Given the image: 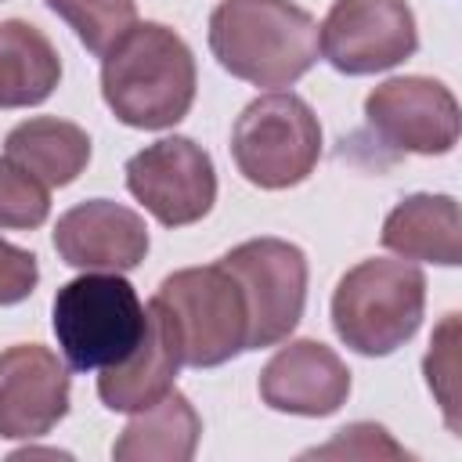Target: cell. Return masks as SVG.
Instances as JSON below:
<instances>
[{"mask_svg":"<svg viewBox=\"0 0 462 462\" xmlns=\"http://www.w3.org/2000/svg\"><path fill=\"white\" fill-rule=\"evenodd\" d=\"M195 54L162 22H137L101 58V97L134 130L177 126L195 105Z\"/></svg>","mask_w":462,"mask_h":462,"instance_id":"cell-1","label":"cell"},{"mask_svg":"<svg viewBox=\"0 0 462 462\" xmlns=\"http://www.w3.org/2000/svg\"><path fill=\"white\" fill-rule=\"evenodd\" d=\"M209 51L224 72L282 90L321 54L318 22L292 0H220L209 14Z\"/></svg>","mask_w":462,"mask_h":462,"instance_id":"cell-2","label":"cell"},{"mask_svg":"<svg viewBox=\"0 0 462 462\" xmlns=\"http://www.w3.org/2000/svg\"><path fill=\"white\" fill-rule=\"evenodd\" d=\"M148 310L184 368H217L245 350V300L220 263L166 274Z\"/></svg>","mask_w":462,"mask_h":462,"instance_id":"cell-3","label":"cell"},{"mask_svg":"<svg viewBox=\"0 0 462 462\" xmlns=\"http://www.w3.org/2000/svg\"><path fill=\"white\" fill-rule=\"evenodd\" d=\"M51 325L69 368L101 372L137 350L148 328V307L123 274L83 271L54 292Z\"/></svg>","mask_w":462,"mask_h":462,"instance_id":"cell-4","label":"cell"},{"mask_svg":"<svg viewBox=\"0 0 462 462\" xmlns=\"http://www.w3.org/2000/svg\"><path fill=\"white\" fill-rule=\"evenodd\" d=\"M426 310V278L408 260H361L332 292L336 336L365 357H386L404 346Z\"/></svg>","mask_w":462,"mask_h":462,"instance_id":"cell-5","label":"cell"},{"mask_svg":"<svg viewBox=\"0 0 462 462\" xmlns=\"http://www.w3.org/2000/svg\"><path fill=\"white\" fill-rule=\"evenodd\" d=\"M231 159L238 173L263 191L296 188L321 159V123L300 94L271 90L238 112Z\"/></svg>","mask_w":462,"mask_h":462,"instance_id":"cell-6","label":"cell"},{"mask_svg":"<svg viewBox=\"0 0 462 462\" xmlns=\"http://www.w3.org/2000/svg\"><path fill=\"white\" fill-rule=\"evenodd\" d=\"M245 300V350H263L300 325L307 303V256L285 238H249L217 260Z\"/></svg>","mask_w":462,"mask_h":462,"instance_id":"cell-7","label":"cell"},{"mask_svg":"<svg viewBox=\"0 0 462 462\" xmlns=\"http://www.w3.org/2000/svg\"><path fill=\"white\" fill-rule=\"evenodd\" d=\"M126 191L162 224L188 227L217 202V170L191 137H162L126 159Z\"/></svg>","mask_w":462,"mask_h":462,"instance_id":"cell-8","label":"cell"},{"mask_svg":"<svg viewBox=\"0 0 462 462\" xmlns=\"http://www.w3.org/2000/svg\"><path fill=\"white\" fill-rule=\"evenodd\" d=\"M318 43L336 72L372 76L411 58L419 29L404 0H332L318 25Z\"/></svg>","mask_w":462,"mask_h":462,"instance_id":"cell-9","label":"cell"},{"mask_svg":"<svg viewBox=\"0 0 462 462\" xmlns=\"http://www.w3.org/2000/svg\"><path fill=\"white\" fill-rule=\"evenodd\" d=\"M365 119L386 148L448 155L458 141V101L430 76H393L365 97Z\"/></svg>","mask_w":462,"mask_h":462,"instance_id":"cell-10","label":"cell"},{"mask_svg":"<svg viewBox=\"0 0 462 462\" xmlns=\"http://www.w3.org/2000/svg\"><path fill=\"white\" fill-rule=\"evenodd\" d=\"M69 415V365L43 343L0 350V437L36 440Z\"/></svg>","mask_w":462,"mask_h":462,"instance_id":"cell-11","label":"cell"},{"mask_svg":"<svg viewBox=\"0 0 462 462\" xmlns=\"http://www.w3.org/2000/svg\"><path fill=\"white\" fill-rule=\"evenodd\" d=\"M148 245L144 217L112 199H87L54 224L58 256L79 271H134L148 256Z\"/></svg>","mask_w":462,"mask_h":462,"instance_id":"cell-12","label":"cell"},{"mask_svg":"<svg viewBox=\"0 0 462 462\" xmlns=\"http://www.w3.org/2000/svg\"><path fill=\"white\" fill-rule=\"evenodd\" d=\"M350 397V368L318 339H292L260 372V401L271 411L325 419Z\"/></svg>","mask_w":462,"mask_h":462,"instance_id":"cell-13","label":"cell"},{"mask_svg":"<svg viewBox=\"0 0 462 462\" xmlns=\"http://www.w3.org/2000/svg\"><path fill=\"white\" fill-rule=\"evenodd\" d=\"M379 242L401 260H422L440 267L462 263V217L451 195H408L401 199L386 220Z\"/></svg>","mask_w":462,"mask_h":462,"instance_id":"cell-14","label":"cell"},{"mask_svg":"<svg viewBox=\"0 0 462 462\" xmlns=\"http://www.w3.org/2000/svg\"><path fill=\"white\" fill-rule=\"evenodd\" d=\"M202 419L195 404L173 386L155 404L134 411L119 440L112 444L116 462H188L199 448Z\"/></svg>","mask_w":462,"mask_h":462,"instance_id":"cell-15","label":"cell"},{"mask_svg":"<svg viewBox=\"0 0 462 462\" xmlns=\"http://www.w3.org/2000/svg\"><path fill=\"white\" fill-rule=\"evenodd\" d=\"M4 155L32 173L47 188L72 184L90 162V137L83 126L58 116H32L11 126L4 137Z\"/></svg>","mask_w":462,"mask_h":462,"instance_id":"cell-16","label":"cell"},{"mask_svg":"<svg viewBox=\"0 0 462 462\" xmlns=\"http://www.w3.org/2000/svg\"><path fill=\"white\" fill-rule=\"evenodd\" d=\"M61 79L58 47L22 18L0 22V108H29L54 94Z\"/></svg>","mask_w":462,"mask_h":462,"instance_id":"cell-17","label":"cell"},{"mask_svg":"<svg viewBox=\"0 0 462 462\" xmlns=\"http://www.w3.org/2000/svg\"><path fill=\"white\" fill-rule=\"evenodd\" d=\"M177 368H180V361H177L173 346L166 343L155 314L148 310V328H144L137 350L126 361L101 368L97 397L112 411H141V408L155 404L162 393L173 390Z\"/></svg>","mask_w":462,"mask_h":462,"instance_id":"cell-18","label":"cell"},{"mask_svg":"<svg viewBox=\"0 0 462 462\" xmlns=\"http://www.w3.org/2000/svg\"><path fill=\"white\" fill-rule=\"evenodd\" d=\"M69 29L76 40L105 58L134 25H137V0H43Z\"/></svg>","mask_w":462,"mask_h":462,"instance_id":"cell-19","label":"cell"},{"mask_svg":"<svg viewBox=\"0 0 462 462\" xmlns=\"http://www.w3.org/2000/svg\"><path fill=\"white\" fill-rule=\"evenodd\" d=\"M51 217V191L7 155L0 159V227L32 231Z\"/></svg>","mask_w":462,"mask_h":462,"instance_id":"cell-20","label":"cell"},{"mask_svg":"<svg viewBox=\"0 0 462 462\" xmlns=\"http://www.w3.org/2000/svg\"><path fill=\"white\" fill-rule=\"evenodd\" d=\"M458 314H444V321L437 325L433 339H430V350H426V361H422V372H426V383L430 390L437 393V404L444 408V422L448 430H458V415H455V375H458Z\"/></svg>","mask_w":462,"mask_h":462,"instance_id":"cell-21","label":"cell"},{"mask_svg":"<svg viewBox=\"0 0 462 462\" xmlns=\"http://www.w3.org/2000/svg\"><path fill=\"white\" fill-rule=\"evenodd\" d=\"M307 458H408V451L375 422H350Z\"/></svg>","mask_w":462,"mask_h":462,"instance_id":"cell-22","label":"cell"},{"mask_svg":"<svg viewBox=\"0 0 462 462\" xmlns=\"http://www.w3.org/2000/svg\"><path fill=\"white\" fill-rule=\"evenodd\" d=\"M40 282V263L29 249L0 238V307H14L32 296Z\"/></svg>","mask_w":462,"mask_h":462,"instance_id":"cell-23","label":"cell"}]
</instances>
